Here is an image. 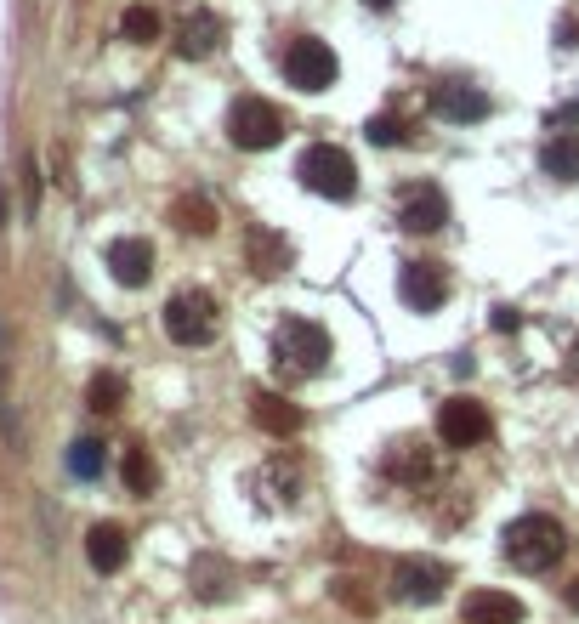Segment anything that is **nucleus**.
Returning a JSON list of instances; mask_svg holds the SVG:
<instances>
[{"mask_svg": "<svg viewBox=\"0 0 579 624\" xmlns=\"http://www.w3.org/2000/svg\"><path fill=\"white\" fill-rule=\"evenodd\" d=\"M330 330L313 324V318H284L279 330H273V369H279L284 381H307L318 369L330 364Z\"/></svg>", "mask_w": 579, "mask_h": 624, "instance_id": "nucleus-1", "label": "nucleus"}, {"mask_svg": "<svg viewBox=\"0 0 579 624\" xmlns=\"http://www.w3.org/2000/svg\"><path fill=\"white\" fill-rule=\"evenodd\" d=\"M562 551H568V534H562V522H557V517H540V511H528V517H517V522L506 528V556H511V568H523V573L557 568Z\"/></svg>", "mask_w": 579, "mask_h": 624, "instance_id": "nucleus-2", "label": "nucleus"}, {"mask_svg": "<svg viewBox=\"0 0 579 624\" xmlns=\"http://www.w3.org/2000/svg\"><path fill=\"white\" fill-rule=\"evenodd\" d=\"M296 182L318 199H352L358 193V165H352L347 148H335V142H313V148H301L296 159Z\"/></svg>", "mask_w": 579, "mask_h": 624, "instance_id": "nucleus-3", "label": "nucleus"}, {"mask_svg": "<svg viewBox=\"0 0 579 624\" xmlns=\"http://www.w3.org/2000/svg\"><path fill=\"white\" fill-rule=\"evenodd\" d=\"M159 324H165V335L176 347H205V341H216V301L205 290H182L165 301Z\"/></svg>", "mask_w": 579, "mask_h": 624, "instance_id": "nucleus-4", "label": "nucleus"}, {"mask_svg": "<svg viewBox=\"0 0 579 624\" xmlns=\"http://www.w3.org/2000/svg\"><path fill=\"white\" fill-rule=\"evenodd\" d=\"M228 142L245 148V154H262V148H279L284 142V114L262 97H239L228 108Z\"/></svg>", "mask_w": 579, "mask_h": 624, "instance_id": "nucleus-5", "label": "nucleus"}, {"mask_svg": "<svg viewBox=\"0 0 579 624\" xmlns=\"http://www.w3.org/2000/svg\"><path fill=\"white\" fill-rule=\"evenodd\" d=\"M335 74H341V63H335V52L318 35H301L296 46L284 52V80L296 91H330Z\"/></svg>", "mask_w": 579, "mask_h": 624, "instance_id": "nucleus-6", "label": "nucleus"}, {"mask_svg": "<svg viewBox=\"0 0 579 624\" xmlns=\"http://www.w3.org/2000/svg\"><path fill=\"white\" fill-rule=\"evenodd\" d=\"M489 432H494V420L477 398H443L438 403V437L449 449H477Z\"/></svg>", "mask_w": 579, "mask_h": 624, "instance_id": "nucleus-7", "label": "nucleus"}, {"mask_svg": "<svg viewBox=\"0 0 579 624\" xmlns=\"http://www.w3.org/2000/svg\"><path fill=\"white\" fill-rule=\"evenodd\" d=\"M392 590H398V602H438L443 590H449V568L432 562V556H398V568H392Z\"/></svg>", "mask_w": 579, "mask_h": 624, "instance_id": "nucleus-8", "label": "nucleus"}, {"mask_svg": "<svg viewBox=\"0 0 579 624\" xmlns=\"http://www.w3.org/2000/svg\"><path fill=\"white\" fill-rule=\"evenodd\" d=\"M398 295H404L409 312H438L449 301V273L443 261H404L398 267Z\"/></svg>", "mask_w": 579, "mask_h": 624, "instance_id": "nucleus-9", "label": "nucleus"}, {"mask_svg": "<svg viewBox=\"0 0 579 624\" xmlns=\"http://www.w3.org/2000/svg\"><path fill=\"white\" fill-rule=\"evenodd\" d=\"M489 91H477V86H460V80H438L432 86V114L449 125H477V120H489Z\"/></svg>", "mask_w": 579, "mask_h": 624, "instance_id": "nucleus-10", "label": "nucleus"}, {"mask_svg": "<svg viewBox=\"0 0 579 624\" xmlns=\"http://www.w3.org/2000/svg\"><path fill=\"white\" fill-rule=\"evenodd\" d=\"M443 222H449V199H443V188H432V182L404 188V199H398V227H404V233H438Z\"/></svg>", "mask_w": 579, "mask_h": 624, "instance_id": "nucleus-11", "label": "nucleus"}, {"mask_svg": "<svg viewBox=\"0 0 579 624\" xmlns=\"http://www.w3.org/2000/svg\"><path fill=\"white\" fill-rule=\"evenodd\" d=\"M222 40H228V23L216 18L211 6H193L188 18L176 23V52L182 57H211Z\"/></svg>", "mask_w": 579, "mask_h": 624, "instance_id": "nucleus-12", "label": "nucleus"}, {"mask_svg": "<svg viewBox=\"0 0 579 624\" xmlns=\"http://www.w3.org/2000/svg\"><path fill=\"white\" fill-rule=\"evenodd\" d=\"M108 273L120 278L125 290H142L154 278V244L148 239H114L108 244Z\"/></svg>", "mask_w": 579, "mask_h": 624, "instance_id": "nucleus-13", "label": "nucleus"}, {"mask_svg": "<svg viewBox=\"0 0 579 624\" xmlns=\"http://www.w3.org/2000/svg\"><path fill=\"white\" fill-rule=\"evenodd\" d=\"M250 420H256L262 432H273V437H296L301 426H307L301 403H290L284 392H250Z\"/></svg>", "mask_w": 579, "mask_h": 624, "instance_id": "nucleus-14", "label": "nucleus"}, {"mask_svg": "<svg viewBox=\"0 0 579 624\" xmlns=\"http://www.w3.org/2000/svg\"><path fill=\"white\" fill-rule=\"evenodd\" d=\"M460 619L466 624H523V602L511 590H472L460 602Z\"/></svg>", "mask_w": 579, "mask_h": 624, "instance_id": "nucleus-15", "label": "nucleus"}, {"mask_svg": "<svg viewBox=\"0 0 579 624\" xmlns=\"http://www.w3.org/2000/svg\"><path fill=\"white\" fill-rule=\"evenodd\" d=\"M125 556H131V539H125L120 522H97V528L86 534V562L97 573H120Z\"/></svg>", "mask_w": 579, "mask_h": 624, "instance_id": "nucleus-16", "label": "nucleus"}, {"mask_svg": "<svg viewBox=\"0 0 579 624\" xmlns=\"http://www.w3.org/2000/svg\"><path fill=\"white\" fill-rule=\"evenodd\" d=\"M250 267H256V273H284V267H290V261H296V250H290V239H284V233H273V227H256V233H250Z\"/></svg>", "mask_w": 579, "mask_h": 624, "instance_id": "nucleus-17", "label": "nucleus"}, {"mask_svg": "<svg viewBox=\"0 0 579 624\" xmlns=\"http://www.w3.org/2000/svg\"><path fill=\"white\" fill-rule=\"evenodd\" d=\"M540 171L557 182H579V131H562L540 148Z\"/></svg>", "mask_w": 579, "mask_h": 624, "instance_id": "nucleus-18", "label": "nucleus"}, {"mask_svg": "<svg viewBox=\"0 0 579 624\" xmlns=\"http://www.w3.org/2000/svg\"><path fill=\"white\" fill-rule=\"evenodd\" d=\"M171 222L182 227V233H193V239H205V233H216L222 216H216V205L205 199V193H182V199L171 205Z\"/></svg>", "mask_w": 579, "mask_h": 624, "instance_id": "nucleus-19", "label": "nucleus"}, {"mask_svg": "<svg viewBox=\"0 0 579 624\" xmlns=\"http://www.w3.org/2000/svg\"><path fill=\"white\" fill-rule=\"evenodd\" d=\"M120 477H125V488H131L137 500H148V494H154V488H159V466H154V454L142 449V443H125Z\"/></svg>", "mask_w": 579, "mask_h": 624, "instance_id": "nucleus-20", "label": "nucleus"}, {"mask_svg": "<svg viewBox=\"0 0 579 624\" xmlns=\"http://www.w3.org/2000/svg\"><path fill=\"white\" fill-rule=\"evenodd\" d=\"M6 369H12V335H6V324H0V432L12 437V443H23V426H18V409H12V386H6Z\"/></svg>", "mask_w": 579, "mask_h": 624, "instance_id": "nucleus-21", "label": "nucleus"}, {"mask_svg": "<svg viewBox=\"0 0 579 624\" xmlns=\"http://www.w3.org/2000/svg\"><path fill=\"white\" fill-rule=\"evenodd\" d=\"M86 403L97 409V415H114L125 403V375H114V369H97L91 375V386H86Z\"/></svg>", "mask_w": 579, "mask_h": 624, "instance_id": "nucleus-22", "label": "nucleus"}, {"mask_svg": "<svg viewBox=\"0 0 579 624\" xmlns=\"http://www.w3.org/2000/svg\"><path fill=\"white\" fill-rule=\"evenodd\" d=\"M120 35L131 40V46H154L159 40V12L154 6H131V12L120 18Z\"/></svg>", "mask_w": 579, "mask_h": 624, "instance_id": "nucleus-23", "label": "nucleus"}, {"mask_svg": "<svg viewBox=\"0 0 579 624\" xmlns=\"http://www.w3.org/2000/svg\"><path fill=\"white\" fill-rule=\"evenodd\" d=\"M69 471L80 477V483L103 477V443H97V437H80V443H69Z\"/></svg>", "mask_w": 579, "mask_h": 624, "instance_id": "nucleus-24", "label": "nucleus"}, {"mask_svg": "<svg viewBox=\"0 0 579 624\" xmlns=\"http://www.w3.org/2000/svg\"><path fill=\"white\" fill-rule=\"evenodd\" d=\"M364 131H369L375 148H404V142H409V120H398V114H375Z\"/></svg>", "mask_w": 579, "mask_h": 624, "instance_id": "nucleus-25", "label": "nucleus"}, {"mask_svg": "<svg viewBox=\"0 0 579 624\" xmlns=\"http://www.w3.org/2000/svg\"><path fill=\"white\" fill-rule=\"evenodd\" d=\"M335 602H347V607H358V613H369V596H364V585H358V579H335Z\"/></svg>", "mask_w": 579, "mask_h": 624, "instance_id": "nucleus-26", "label": "nucleus"}, {"mask_svg": "<svg viewBox=\"0 0 579 624\" xmlns=\"http://www.w3.org/2000/svg\"><path fill=\"white\" fill-rule=\"evenodd\" d=\"M568 607H574V613H579V579H574V585H568Z\"/></svg>", "mask_w": 579, "mask_h": 624, "instance_id": "nucleus-27", "label": "nucleus"}, {"mask_svg": "<svg viewBox=\"0 0 579 624\" xmlns=\"http://www.w3.org/2000/svg\"><path fill=\"white\" fill-rule=\"evenodd\" d=\"M568 369H574V375H579V341H574V347H568Z\"/></svg>", "mask_w": 579, "mask_h": 624, "instance_id": "nucleus-28", "label": "nucleus"}, {"mask_svg": "<svg viewBox=\"0 0 579 624\" xmlns=\"http://www.w3.org/2000/svg\"><path fill=\"white\" fill-rule=\"evenodd\" d=\"M364 6H375V12H386V6H398V0H364Z\"/></svg>", "mask_w": 579, "mask_h": 624, "instance_id": "nucleus-29", "label": "nucleus"}, {"mask_svg": "<svg viewBox=\"0 0 579 624\" xmlns=\"http://www.w3.org/2000/svg\"><path fill=\"white\" fill-rule=\"evenodd\" d=\"M0 227H6V188H0Z\"/></svg>", "mask_w": 579, "mask_h": 624, "instance_id": "nucleus-30", "label": "nucleus"}]
</instances>
